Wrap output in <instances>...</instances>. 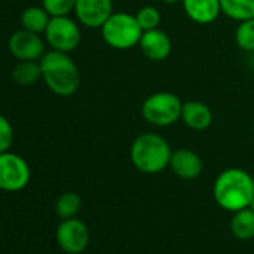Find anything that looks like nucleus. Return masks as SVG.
Masks as SVG:
<instances>
[{
	"mask_svg": "<svg viewBox=\"0 0 254 254\" xmlns=\"http://www.w3.org/2000/svg\"><path fill=\"white\" fill-rule=\"evenodd\" d=\"M11 54L18 60H41L45 51V42L41 35L29 30H17L8 42Z\"/></svg>",
	"mask_w": 254,
	"mask_h": 254,
	"instance_id": "obj_9",
	"label": "nucleus"
},
{
	"mask_svg": "<svg viewBox=\"0 0 254 254\" xmlns=\"http://www.w3.org/2000/svg\"><path fill=\"white\" fill-rule=\"evenodd\" d=\"M30 178V166L21 156L11 151L0 154V190L20 191L27 187Z\"/></svg>",
	"mask_w": 254,
	"mask_h": 254,
	"instance_id": "obj_6",
	"label": "nucleus"
},
{
	"mask_svg": "<svg viewBox=\"0 0 254 254\" xmlns=\"http://www.w3.org/2000/svg\"><path fill=\"white\" fill-rule=\"evenodd\" d=\"M248 208H251V209L254 211V197L251 199V202H250V205H248Z\"/></svg>",
	"mask_w": 254,
	"mask_h": 254,
	"instance_id": "obj_25",
	"label": "nucleus"
},
{
	"mask_svg": "<svg viewBox=\"0 0 254 254\" xmlns=\"http://www.w3.org/2000/svg\"><path fill=\"white\" fill-rule=\"evenodd\" d=\"M212 194L217 205L226 211L236 212L247 208L254 197L253 177L239 168L226 169L217 177Z\"/></svg>",
	"mask_w": 254,
	"mask_h": 254,
	"instance_id": "obj_1",
	"label": "nucleus"
},
{
	"mask_svg": "<svg viewBox=\"0 0 254 254\" xmlns=\"http://www.w3.org/2000/svg\"><path fill=\"white\" fill-rule=\"evenodd\" d=\"M221 12L232 20L245 21L254 18V0H220Z\"/></svg>",
	"mask_w": 254,
	"mask_h": 254,
	"instance_id": "obj_18",
	"label": "nucleus"
},
{
	"mask_svg": "<svg viewBox=\"0 0 254 254\" xmlns=\"http://www.w3.org/2000/svg\"><path fill=\"white\" fill-rule=\"evenodd\" d=\"M75 14L82 26L88 29H100L114 14L112 0H76Z\"/></svg>",
	"mask_w": 254,
	"mask_h": 254,
	"instance_id": "obj_10",
	"label": "nucleus"
},
{
	"mask_svg": "<svg viewBox=\"0 0 254 254\" xmlns=\"http://www.w3.org/2000/svg\"><path fill=\"white\" fill-rule=\"evenodd\" d=\"M253 133H254V121H253Z\"/></svg>",
	"mask_w": 254,
	"mask_h": 254,
	"instance_id": "obj_26",
	"label": "nucleus"
},
{
	"mask_svg": "<svg viewBox=\"0 0 254 254\" xmlns=\"http://www.w3.org/2000/svg\"><path fill=\"white\" fill-rule=\"evenodd\" d=\"M181 118L184 124L193 130H205L212 123V112L211 109L197 100H190L183 103Z\"/></svg>",
	"mask_w": 254,
	"mask_h": 254,
	"instance_id": "obj_14",
	"label": "nucleus"
},
{
	"mask_svg": "<svg viewBox=\"0 0 254 254\" xmlns=\"http://www.w3.org/2000/svg\"><path fill=\"white\" fill-rule=\"evenodd\" d=\"M56 239L59 247L67 254H79L82 253L90 241L88 227L78 218H66L63 220L57 230Z\"/></svg>",
	"mask_w": 254,
	"mask_h": 254,
	"instance_id": "obj_8",
	"label": "nucleus"
},
{
	"mask_svg": "<svg viewBox=\"0 0 254 254\" xmlns=\"http://www.w3.org/2000/svg\"><path fill=\"white\" fill-rule=\"evenodd\" d=\"M230 229L235 238L241 241L253 239L254 238V211L247 206L233 212Z\"/></svg>",
	"mask_w": 254,
	"mask_h": 254,
	"instance_id": "obj_15",
	"label": "nucleus"
},
{
	"mask_svg": "<svg viewBox=\"0 0 254 254\" xmlns=\"http://www.w3.org/2000/svg\"><path fill=\"white\" fill-rule=\"evenodd\" d=\"M42 78V69L39 60H23L18 62L12 70V79L20 87H29Z\"/></svg>",
	"mask_w": 254,
	"mask_h": 254,
	"instance_id": "obj_17",
	"label": "nucleus"
},
{
	"mask_svg": "<svg viewBox=\"0 0 254 254\" xmlns=\"http://www.w3.org/2000/svg\"><path fill=\"white\" fill-rule=\"evenodd\" d=\"M142 117L153 126L166 127L181 118L183 103L180 97L169 91H160L148 96L142 103Z\"/></svg>",
	"mask_w": 254,
	"mask_h": 254,
	"instance_id": "obj_5",
	"label": "nucleus"
},
{
	"mask_svg": "<svg viewBox=\"0 0 254 254\" xmlns=\"http://www.w3.org/2000/svg\"><path fill=\"white\" fill-rule=\"evenodd\" d=\"M138 45H139L142 54L153 62L165 60L172 51L171 38L160 29L144 32Z\"/></svg>",
	"mask_w": 254,
	"mask_h": 254,
	"instance_id": "obj_11",
	"label": "nucleus"
},
{
	"mask_svg": "<svg viewBox=\"0 0 254 254\" xmlns=\"http://www.w3.org/2000/svg\"><path fill=\"white\" fill-rule=\"evenodd\" d=\"M135 17H136V20H138V23L144 32L159 29L160 20H162L159 9L154 6H142Z\"/></svg>",
	"mask_w": 254,
	"mask_h": 254,
	"instance_id": "obj_21",
	"label": "nucleus"
},
{
	"mask_svg": "<svg viewBox=\"0 0 254 254\" xmlns=\"http://www.w3.org/2000/svg\"><path fill=\"white\" fill-rule=\"evenodd\" d=\"M14 142V129L9 120L0 114V154L9 151Z\"/></svg>",
	"mask_w": 254,
	"mask_h": 254,
	"instance_id": "obj_23",
	"label": "nucleus"
},
{
	"mask_svg": "<svg viewBox=\"0 0 254 254\" xmlns=\"http://www.w3.org/2000/svg\"><path fill=\"white\" fill-rule=\"evenodd\" d=\"M76 0H42L44 9L50 17H64L75 11Z\"/></svg>",
	"mask_w": 254,
	"mask_h": 254,
	"instance_id": "obj_22",
	"label": "nucleus"
},
{
	"mask_svg": "<svg viewBox=\"0 0 254 254\" xmlns=\"http://www.w3.org/2000/svg\"><path fill=\"white\" fill-rule=\"evenodd\" d=\"M81 209V197L73 191L63 193L56 203V212L60 218H73Z\"/></svg>",
	"mask_w": 254,
	"mask_h": 254,
	"instance_id": "obj_19",
	"label": "nucleus"
},
{
	"mask_svg": "<svg viewBox=\"0 0 254 254\" xmlns=\"http://www.w3.org/2000/svg\"><path fill=\"white\" fill-rule=\"evenodd\" d=\"M100 29L103 41L115 50H129L138 45L144 33L136 17L127 12L112 14Z\"/></svg>",
	"mask_w": 254,
	"mask_h": 254,
	"instance_id": "obj_4",
	"label": "nucleus"
},
{
	"mask_svg": "<svg viewBox=\"0 0 254 254\" xmlns=\"http://www.w3.org/2000/svg\"><path fill=\"white\" fill-rule=\"evenodd\" d=\"M172 150L165 138L156 133L139 135L130 148L133 166L144 174H157L169 166Z\"/></svg>",
	"mask_w": 254,
	"mask_h": 254,
	"instance_id": "obj_3",
	"label": "nucleus"
},
{
	"mask_svg": "<svg viewBox=\"0 0 254 254\" xmlns=\"http://www.w3.org/2000/svg\"><path fill=\"white\" fill-rule=\"evenodd\" d=\"M50 20L51 17L44 9V6H30L23 11L20 23H21V29L41 35L45 33Z\"/></svg>",
	"mask_w": 254,
	"mask_h": 254,
	"instance_id": "obj_16",
	"label": "nucleus"
},
{
	"mask_svg": "<svg viewBox=\"0 0 254 254\" xmlns=\"http://www.w3.org/2000/svg\"><path fill=\"white\" fill-rule=\"evenodd\" d=\"M169 166L181 180H194L200 175L203 163L196 153L190 150H177L172 151Z\"/></svg>",
	"mask_w": 254,
	"mask_h": 254,
	"instance_id": "obj_12",
	"label": "nucleus"
},
{
	"mask_svg": "<svg viewBox=\"0 0 254 254\" xmlns=\"http://www.w3.org/2000/svg\"><path fill=\"white\" fill-rule=\"evenodd\" d=\"M44 35L53 50L67 54L76 50L81 42V30L78 24L67 15L51 17Z\"/></svg>",
	"mask_w": 254,
	"mask_h": 254,
	"instance_id": "obj_7",
	"label": "nucleus"
},
{
	"mask_svg": "<svg viewBox=\"0 0 254 254\" xmlns=\"http://www.w3.org/2000/svg\"><path fill=\"white\" fill-rule=\"evenodd\" d=\"M235 41L241 50L254 53V18L239 21L235 32Z\"/></svg>",
	"mask_w": 254,
	"mask_h": 254,
	"instance_id": "obj_20",
	"label": "nucleus"
},
{
	"mask_svg": "<svg viewBox=\"0 0 254 254\" xmlns=\"http://www.w3.org/2000/svg\"><path fill=\"white\" fill-rule=\"evenodd\" d=\"M253 183H254V177H253Z\"/></svg>",
	"mask_w": 254,
	"mask_h": 254,
	"instance_id": "obj_27",
	"label": "nucleus"
},
{
	"mask_svg": "<svg viewBox=\"0 0 254 254\" xmlns=\"http://www.w3.org/2000/svg\"><path fill=\"white\" fill-rule=\"evenodd\" d=\"M162 2H165V3H177V2H180V0H162Z\"/></svg>",
	"mask_w": 254,
	"mask_h": 254,
	"instance_id": "obj_24",
	"label": "nucleus"
},
{
	"mask_svg": "<svg viewBox=\"0 0 254 254\" xmlns=\"http://www.w3.org/2000/svg\"><path fill=\"white\" fill-rule=\"evenodd\" d=\"M39 63L42 69V78L54 94L67 97L79 88L81 75L78 66L67 53L57 50L47 51Z\"/></svg>",
	"mask_w": 254,
	"mask_h": 254,
	"instance_id": "obj_2",
	"label": "nucleus"
},
{
	"mask_svg": "<svg viewBox=\"0 0 254 254\" xmlns=\"http://www.w3.org/2000/svg\"><path fill=\"white\" fill-rule=\"evenodd\" d=\"M187 17L197 24L215 21L221 12L220 0H181Z\"/></svg>",
	"mask_w": 254,
	"mask_h": 254,
	"instance_id": "obj_13",
	"label": "nucleus"
}]
</instances>
